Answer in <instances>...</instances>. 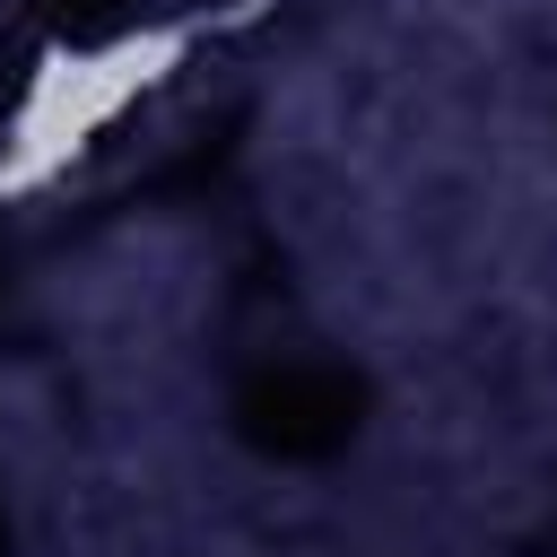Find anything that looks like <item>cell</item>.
<instances>
[{
  "label": "cell",
  "mask_w": 557,
  "mask_h": 557,
  "mask_svg": "<svg viewBox=\"0 0 557 557\" xmlns=\"http://www.w3.org/2000/svg\"><path fill=\"white\" fill-rule=\"evenodd\" d=\"M157 61H174V35L113 44L104 61H52V70H44V87H35V96H26V113H17L26 157L9 165V183H26V174H35V165H52L61 148H78L96 122H113V113L131 104V87H148V78H157Z\"/></svg>",
  "instance_id": "1"
}]
</instances>
